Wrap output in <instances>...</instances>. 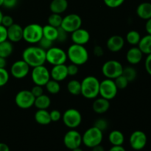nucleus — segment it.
Wrapping results in <instances>:
<instances>
[{
  "label": "nucleus",
  "instance_id": "nucleus-21",
  "mask_svg": "<svg viewBox=\"0 0 151 151\" xmlns=\"http://www.w3.org/2000/svg\"><path fill=\"white\" fill-rule=\"evenodd\" d=\"M143 53L138 47H133L128 50L126 53V60L130 64L137 65L142 61Z\"/></svg>",
  "mask_w": 151,
  "mask_h": 151
},
{
  "label": "nucleus",
  "instance_id": "nucleus-56",
  "mask_svg": "<svg viewBox=\"0 0 151 151\" xmlns=\"http://www.w3.org/2000/svg\"><path fill=\"white\" fill-rule=\"evenodd\" d=\"M3 2H4V0H0V7L3 6Z\"/></svg>",
  "mask_w": 151,
  "mask_h": 151
},
{
  "label": "nucleus",
  "instance_id": "nucleus-20",
  "mask_svg": "<svg viewBox=\"0 0 151 151\" xmlns=\"http://www.w3.org/2000/svg\"><path fill=\"white\" fill-rule=\"evenodd\" d=\"M110 109V100L103 97L94 99L92 104V109L97 114H103L106 113Z\"/></svg>",
  "mask_w": 151,
  "mask_h": 151
},
{
  "label": "nucleus",
  "instance_id": "nucleus-39",
  "mask_svg": "<svg viewBox=\"0 0 151 151\" xmlns=\"http://www.w3.org/2000/svg\"><path fill=\"white\" fill-rule=\"evenodd\" d=\"M104 4L110 8H117L123 4L125 0H103Z\"/></svg>",
  "mask_w": 151,
  "mask_h": 151
},
{
  "label": "nucleus",
  "instance_id": "nucleus-12",
  "mask_svg": "<svg viewBox=\"0 0 151 151\" xmlns=\"http://www.w3.org/2000/svg\"><path fill=\"white\" fill-rule=\"evenodd\" d=\"M83 24L82 19L76 13H70L63 17L60 27L68 33H72L76 29L81 27Z\"/></svg>",
  "mask_w": 151,
  "mask_h": 151
},
{
  "label": "nucleus",
  "instance_id": "nucleus-16",
  "mask_svg": "<svg viewBox=\"0 0 151 151\" xmlns=\"http://www.w3.org/2000/svg\"><path fill=\"white\" fill-rule=\"evenodd\" d=\"M91 38L89 32L83 28H79L71 33V39L73 44L83 45L88 44Z\"/></svg>",
  "mask_w": 151,
  "mask_h": 151
},
{
  "label": "nucleus",
  "instance_id": "nucleus-27",
  "mask_svg": "<svg viewBox=\"0 0 151 151\" xmlns=\"http://www.w3.org/2000/svg\"><path fill=\"white\" fill-rule=\"evenodd\" d=\"M51 105V99L47 94H41L35 97L34 106L38 109H47Z\"/></svg>",
  "mask_w": 151,
  "mask_h": 151
},
{
  "label": "nucleus",
  "instance_id": "nucleus-54",
  "mask_svg": "<svg viewBox=\"0 0 151 151\" xmlns=\"http://www.w3.org/2000/svg\"><path fill=\"white\" fill-rule=\"evenodd\" d=\"M3 16H4V15H3L2 12H1V10H0V24H1V19H2Z\"/></svg>",
  "mask_w": 151,
  "mask_h": 151
},
{
  "label": "nucleus",
  "instance_id": "nucleus-45",
  "mask_svg": "<svg viewBox=\"0 0 151 151\" xmlns=\"http://www.w3.org/2000/svg\"><path fill=\"white\" fill-rule=\"evenodd\" d=\"M7 40V29L3 25L0 24V43Z\"/></svg>",
  "mask_w": 151,
  "mask_h": 151
},
{
  "label": "nucleus",
  "instance_id": "nucleus-38",
  "mask_svg": "<svg viewBox=\"0 0 151 151\" xmlns=\"http://www.w3.org/2000/svg\"><path fill=\"white\" fill-rule=\"evenodd\" d=\"M53 43H54L53 41H50V40L44 38V37H42V38L40 40V41L37 44H38V47H40L41 48H42L43 50L47 51L49 49L51 48L52 47H53Z\"/></svg>",
  "mask_w": 151,
  "mask_h": 151
},
{
  "label": "nucleus",
  "instance_id": "nucleus-33",
  "mask_svg": "<svg viewBox=\"0 0 151 151\" xmlns=\"http://www.w3.org/2000/svg\"><path fill=\"white\" fill-rule=\"evenodd\" d=\"M122 75L128 81V82L131 83L135 81L137 77V72L136 69L133 66H126L123 68V72Z\"/></svg>",
  "mask_w": 151,
  "mask_h": 151
},
{
  "label": "nucleus",
  "instance_id": "nucleus-40",
  "mask_svg": "<svg viewBox=\"0 0 151 151\" xmlns=\"http://www.w3.org/2000/svg\"><path fill=\"white\" fill-rule=\"evenodd\" d=\"M58 38L56 41L58 42H65L68 38V32L65 31L63 28L60 27L58 28Z\"/></svg>",
  "mask_w": 151,
  "mask_h": 151
},
{
  "label": "nucleus",
  "instance_id": "nucleus-23",
  "mask_svg": "<svg viewBox=\"0 0 151 151\" xmlns=\"http://www.w3.org/2000/svg\"><path fill=\"white\" fill-rule=\"evenodd\" d=\"M35 122L41 125H47L52 122L50 112L47 109H38L34 115Z\"/></svg>",
  "mask_w": 151,
  "mask_h": 151
},
{
  "label": "nucleus",
  "instance_id": "nucleus-26",
  "mask_svg": "<svg viewBox=\"0 0 151 151\" xmlns=\"http://www.w3.org/2000/svg\"><path fill=\"white\" fill-rule=\"evenodd\" d=\"M138 47L142 52L145 55H149L151 53V35L147 34L142 37L138 44Z\"/></svg>",
  "mask_w": 151,
  "mask_h": 151
},
{
  "label": "nucleus",
  "instance_id": "nucleus-24",
  "mask_svg": "<svg viewBox=\"0 0 151 151\" xmlns=\"http://www.w3.org/2000/svg\"><path fill=\"white\" fill-rule=\"evenodd\" d=\"M137 14L140 19L148 20L151 18V3L142 2L137 7Z\"/></svg>",
  "mask_w": 151,
  "mask_h": 151
},
{
  "label": "nucleus",
  "instance_id": "nucleus-34",
  "mask_svg": "<svg viewBox=\"0 0 151 151\" xmlns=\"http://www.w3.org/2000/svg\"><path fill=\"white\" fill-rule=\"evenodd\" d=\"M62 20H63V17L61 16V15L52 13V14H50L48 17V24L58 28L61 25Z\"/></svg>",
  "mask_w": 151,
  "mask_h": 151
},
{
  "label": "nucleus",
  "instance_id": "nucleus-9",
  "mask_svg": "<svg viewBox=\"0 0 151 151\" xmlns=\"http://www.w3.org/2000/svg\"><path fill=\"white\" fill-rule=\"evenodd\" d=\"M118 90L119 89L116 87L114 80L106 78L100 82L99 95L103 98L108 100H113L116 97Z\"/></svg>",
  "mask_w": 151,
  "mask_h": 151
},
{
  "label": "nucleus",
  "instance_id": "nucleus-37",
  "mask_svg": "<svg viewBox=\"0 0 151 151\" xmlns=\"http://www.w3.org/2000/svg\"><path fill=\"white\" fill-rule=\"evenodd\" d=\"M93 126L96 127L103 132L109 127V122L104 118H99V119H96Z\"/></svg>",
  "mask_w": 151,
  "mask_h": 151
},
{
  "label": "nucleus",
  "instance_id": "nucleus-11",
  "mask_svg": "<svg viewBox=\"0 0 151 151\" xmlns=\"http://www.w3.org/2000/svg\"><path fill=\"white\" fill-rule=\"evenodd\" d=\"M35 97L30 90H21L15 97V103L21 109H29L34 106Z\"/></svg>",
  "mask_w": 151,
  "mask_h": 151
},
{
  "label": "nucleus",
  "instance_id": "nucleus-5",
  "mask_svg": "<svg viewBox=\"0 0 151 151\" xmlns=\"http://www.w3.org/2000/svg\"><path fill=\"white\" fill-rule=\"evenodd\" d=\"M103 139V132L96 127L88 128L82 135V142L86 147L92 148L101 144Z\"/></svg>",
  "mask_w": 151,
  "mask_h": 151
},
{
  "label": "nucleus",
  "instance_id": "nucleus-30",
  "mask_svg": "<svg viewBox=\"0 0 151 151\" xmlns=\"http://www.w3.org/2000/svg\"><path fill=\"white\" fill-rule=\"evenodd\" d=\"M67 90L69 94L78 96L81 94V83L78 80H71L67 83Z\"/></svg>",
  "mask_w": 151,
  "mask_h": 151
},
{
  "label": "nucleus",
  "instance_id": "nucleus-47",
  "mask_svg": "<svg viewBox=\"0 0 151 151\" xmlns=\"http://www.w3.org/2000/svg\"><path fill=\"white\" fill-rule=\"evenodd\" d=\"M145 67L146 72L151 76V53L147 55V58L145 61Z\"/></svg>",
  "mask_w": 151,
  "mask_h": 151
},
{
  "label": "nucleus",
  "instance_id": "nucleus-48",
  "mask_svg": "<svg viewBox=\"0 0 151 151\" xmlns=\"http://www.w3.org/2000/svg\"><path fill=\"white\" fill-rule=\"evenodd\" d=\"M93 52L94 55L96 57H102V56L104 55V50H103V47L101 46L97 45L94 47V50H93Z\"/></svg>",
  "mask_w": 151,
  "mask_h": 151
},
{
  "label": "nucleus",
  "instance_id": "nucleus-49",
  "mask_svg": "<svg viewBox=\"0 0 151 151\" xmlns=\"http://www.w3.org/2000/svg\"><path fill=\"white\" fill-rule=\"evenodd\" d=\"M145 29L147 34L151 35V18L150 19H148V20H147V22H146Z\"/></svg>",
  "mask_w": 151,
  "mask_h": 151
},
{
  "label": "nucleus",
  "instance_id": "nucleus-36",
  "mask_svg": "<svg viewBox=\"0 0 151 151\" xmlns=\"http://www.w3.org/2000/svg\"><path fill=\"white\" fill-rule=\"evenodd\" d=\"M10 79V74L5 69H0V87L4 86L8 83Z\"/></svg>",
  "mask_w": 151,
  "mask_h": 151
},
{
  "label": "nucleus",
  "instance_id": "nucleus-29",
  "mask_svg": "<svg viewBox=\"0 0 151 151\" xmlns=\"http://www.w3.org/2000/svg\"><path fill=\"white\" fill-rule=\"evenodd\" d=\"M13 52V46L9 40L0 43V57L7 58L12 55Z\"/></svg>",
  "mask_w": 151,
  "mask_h": 151
},
{
  "label": "nucleus",
  "instance_id": "nucleus-42",
  "mask_svg": "<svg viewBox=\"0 0 151 151\" xmlns=\"http://www.w3.org/2000/svg\"><path fill=\"white\" fill-rule=\"evenodd\" d=\"M50 118H51L52 122H58V121L60 120L62 118V114L60 113V111L57 110V109H54L52 111L50 112Z\"/></svg>",
  "mask_w": 151,
  "mask_h": 151
},
{
  "label": "nucleus",
  "instance_id": "nucleus-22",
  "mask_svg": "<svg viewBox=\"0 0 151 151\" xmlns=\"http://www.w3.org/2000/svg\"><path fill=\"white\" fill-rule=\"evenodd\" d=\"M68 6L67 0H52L50 4V10L52 13L61 15L67 10Z\"/></svg>",
  "mask_w": 151,
  "mask_h": 151
},
{
  "label": "nucleus",
  "instance_id": "nucleus-2",
  "mask_svg": "<svg viewBox=\"0 0 151 151\" xmlns=\"http://www.w3.org/2000/svg\"><path fill=\"white\" fill-rule=\"evenodd\" d=\"M100 81L93 75L85 77L81 81V95L88 100H93L99 96Z\"/></svg>",
  "mask_w": 151,
  "mask_h": 151
},
{
  "label": "nucleus",
  "instance_id": "nucleus-4",
  "mask_svg": "<svg viewBox=\"0 0 151 151\" xmlns=\"http://www.w3.org/2000/svg\"><path fill=\"white\" fill-rule=\"evenodd\" d=\"M43 37V27L32 23L23 27V40L29 44H37Z\"/></svg>",
  "mask_w": 151,
  "mask_h": 151
},
{
  "label": "nucleus",
  "instance_id": "nucleus-35",
  "mask_svg": "<svg viewBox=\"0 0 151 151\" xmlns=\"http://www.w3.org/2000/svg\"><path fill=\"white\" fill-rule=\"evenodd\" d=\"M114 82L118 89H125V88H127L128 83H129L128 80L122 75L116 78V79H114Z\"/></svg>",
  "mask_w": 151,
  "mask_h": 151
},
{
  "label": "nucleus",
  "instance_id": "nucleus-44",
  "mask_svg": "<svg viewBox=\"0 0 151 151\" xmlns=\"http://www.w3.org/2000/svg\"><path fill=\"white\" fill-rule=\"evenodd\" d=\"M30 91L35 97L41 96V94H44V88H43V86H41L35 85L31 88Z\"/></svg>",
  "mask_w": 151,
  "mask_h": 151
},
{
  "label": "nucleus",
  "instance_id": "nucleus-6",
  "mask_svg": "<svg viewBox=\"0 0 151 151\" xmlns=\"http://www.w3.org/2000/svg\"><path fill=\"white\" fill-rule=\"evenodd\" d=\"M123 66L119 61L116 60H109L102 66V73L106 78L114 80L122 75Z\"/></svg>",
  "mask_w": 151,
  "mask_h": 151
},
{
  "label": "nucleus",
  "instance_id": "nucleus-32",
  "mask_svg": "<svg viewBox=\"0 0 151 151\" xmlns=\"http://www.w3.org/2000/svg\"><path fill=\"white\" fill-rule=\"evenodd\" d=\"M44 86L46 87L47 92L51 94H57L60 91V85L59 82L52 79H50Z\"/></svg>",
  "mask_w": 151,
  "mask_h": 151
},
{
  "label": "nucleus",
  "instance_id": "nucleus-13",
  "mask_svg": "<svg viewBox=\"0 0 151 151\" xmlns=\"http://www.w3.org/2000/svg\"><path fill=\"white\" fill-rule=\"evenodd\" d=\"M63 144L66 148L73 150L81 147L82 142V135L75 129H70L63 137Z\"/></svg>",
  "mask_w": 151,
  "mask_h": 151
},
{
  "label": "nucleus",
  "instance_id": "nucleus-55",
  "mask_svg": "<svg viewBox=\"0 0 151 151\" xmlns=\"http://www.w3.org/2000/svg\"><path fill=\"white\" fill-rule=\"evenodd\" d=\"M72 151H83V150L81 148V147H77V148L73 149V150H72Z\"/></svg>",
  "mask_w": 151,
  "mask_h": 151
},
{
  "label": "nucleus",
  "instance_id": "nucleus-10",
  "mask_svg": "<svg viewBox=\"0 0 151 151\" xmlns=\"http://www.w3.org/2000/svg\"><path fill=\"white\" fill-rule=\"evenodd\" d=\"M31 79L35 85L44 86L51 79L50 70L44 65L33 67L31 71Z\"/></svg>",
  "mask_w": 151,
  "mask_h": 151
},
{
  "label": "nucleus",
  "instance_id": "nucleus-3",
  "mask_svg": "<svg viewBox=\"0 0 151 151\" xmlns=\"http://www.w3.org/2000/svg\"><path fill=\"white\" fill-rule=\"evenodd\" d=\"M66 54L67 58L70 60L71 63L78 66L86 63L89 58L88 50L83 45L72 44L68 48Z\"/></svg>",
  "mask_w": 151,
  "mask_h": 151
},
{
  "label": "nucleus",
  "instance_id": "nucleus-8",
  "mask_svg": "<svg viewBox=\"0 0 151 151\" xmlns=\"http://www.w3.org/2000/svg\"><path fill=\"white\" fill-rule=\"evenodd\" d=\"M63 124L70 129H75L80 126L82 122V114L76 109H69L62 114Z\"/></svg>",
  "mask_w": 151,
  "mask_h": 151
},
{
  "label": "nucleus",
  "instance_id": "nucleus-46",
  "mask_svg": "<svg viewBox=\"0 0 151 151\" xmlns=\"http://www.w3.org/2000/svg\"><path fill=\"white\" fill-rule=\"evenodd\" d=\"M18 4V0H4L3 6L7 9H12Z\"/></svg>",
  "mask_w": 151,
  "mask_h": 151
},
{
  "label": "nucleus",
  "instance_id": "nucleus-31",
  "mask_svg": "<svg viewBox=\"0 0 151 151\" xmlns=\"http://www.w3.org/2000/svg\"><path fill=\"white\" fill-rule=\"evenodd\" d=\"M140 33L137 30H131L126 34L125 36V41L129 44L132 46L138 45L140 39H141Z\"/></svg>",
  "mask_w": 151,
  "mask_h": 151
},
{
  "label": "nucleus",
  "instance_id": "nucleus-28",
  "mask_svg": "<svg viewBox=\"0 0 151 151\" xmlns=\"http://www.w3.org/2000/svg\"><path fill=\"white\" fill-rule=\"evenodd\" d=\"M58 28L47 24L43 27V37L50 40L52 41H55L58 38Z\"/></svg>",
  "mask_w": 151,
  "mask_h": 151
},
{
  "label": "nucleus",
  "instance_id": "nucleus-7",
  "mask_svg": "<svg viewBox=\"0 0 151 151\" xmlns=\"http://www.w3.org/2000/svg\"><path fill=\"white\" fill-rule=\"evenodd\" d=\"M66 52L57 47H52L46 51V62L52 66L64 64L67 60Z\"/></svg>",
  "mask_w": 151,
  "mask_h": 151
},
{
  "label": "nucleus",
  "instance_id": "nucleus-52",
  "mask_svg": "<svg viewBox=\"0 0 151 151\" xmlns=\"http://www.w3.org/2000/svg\"><path fill=\"white\" fill-rule=\"evenodd\" d=\"M7 66V60L4 58L0 57V69L5 68Z\"/></svg>",
  "mask_w": 151,
  "mask_h": 151
},
{
  "label": "nucleus",
  "instance_id": "nucleus-53",
  "mask_svg": "<svg viewBox=\"0 0 151 151\" xmlns=\"http://www.w3.org/2000/svg\"><path fill=\"white\" fill-rule=\"evenodd\" d=\"M91 151H105V148L101 145V144L97 146H94L91 148Z\"/></svg>",
  "mask_w": 151,
  "mask_h": 151
},
{
  "label": "nucleus",
  "instance_id": "nucleus-19",
  "mask_svg": "<svg viewBox=\"0 0 151 151\" xmlns=\"http://www.w3.org/2000/svg\"><path fill=\"white\" fill-rule=\"evenodd\" d=\"M7 29V40L12 43H17L23 40V27L19 24L14 23Z\"/></svg>",
  "mask_w": 151,
  "mask_h": 151
},
{
  "label": "nucleus",
  "instance_id": "nucleus-14",
  "mask_svg": "<svg viewBox=\"0 0 151 151\" xmlns=\"http://www.w3.org/2000/svg\"><path fill=\"white\" fill-rule=\"evenodd\" d=\"M30 66L23 60L15 61L10 67V74L16 79H23L29 73Z\"/></svg>",
  "mask_w": 151,
  "mask_h": 151
},
{
  "label": "nucleus",
  "instance_id": "nucleus-51",
  "mask_svg": "<svg viewBox=\"0 0 151 151\" xmlns=\"http://www.w3.org/2000/svg\"><path fill=\"white\" fill-rule=\"evenodd\" d=\"M0 151H10V147L7 144L0 142Z\"/></svg>",
  "mask_w": 151,
  "mask_h": 151
},
{
  "label": "nucleus",
  "instance_id": "nucleus-1",
  "mask_svg": "<svg viewBox=\"0 0 151 151\" xmlns=\"http://www.w3.org/2000/svg\"><path fill=\"white\" fill-rule=\"evenodd\" d=\"M22 59L32 68L44 65L46 51L38 46H29L22 52Z\"/></svg>",
  "mask_w": 151,
  "mask_h": 151
},
{
  "label": "nucleus",
  "instance_id": "nucleus-15",
  "mask_svg": "<svg viewBox=\"0 0 151 151\" xmlns=\"http://www.w3.org/2000/svg\"><path fill=\"white\" fill-rule=\"evenodd\" d=\"M147 137L145 133L142 131H135L131 134L129 143L134 150H141L147 145Z\"/></svg>",
  "mask_w": 151,
  "mask_h": 151
},
{
  "label": "nucleus",
  "instance_id": "nucleus-41",
  "mask_svg": "<svg viewBox=\"0 0 151 151\" xmlns=\"http://www.w3.org/2000/svg\"><path fill=\"white\" fill-rule=\"evenodd\" d=\"M14 24V21H13L12 16H9V15H4L3 16L2 19H1V25L7 28L11 26L12 24Z\"/></svg>",
  "mask_w": 151,
  "mask_h": 151
},
{
  "label": "nucleus",
  "instance_id": "nucleus-18",
  "mask_svg": "<svg viewBox=\"0 0 151 151\" xmlns=\"http://www.w3.org/2000/svg\"><path fill=\"white\" fill-rule=\"evenodd\" d=\"M50 72V77L51 79L58 82H61L66 79L68 75L67 66L66 64H59L52 66Z\"/></svg>",
  "mask_w": 151,
  "mask_h": 151
},
{
  "label": "nucleus",
  "instance_id": "nucleus-17",
  "mask_svg": "<svg viewBox=\"0 0 151 151\" xmlns=\"http://www.w3.org/2000/svg\"><path fill=\"white\" fill-rule=\"evenodd\" d=\"M124 38L119 35H114L111 36L106 42L107 49L111 52H118L121 51L125 45Z\"/></svg>",
  "mask_w": 151,
  "mask_h": 151
},
{
  "label": "nucleus",
  "instance_id": "nucleus-50",
  "mask_svg": "<svg viewBox=\"0 0 151 151\" xmlns=\"http://www.w3.org/2000/svg\"><path fill=\"white\" fill-rule=\"evenodd\" d=\"M109 151H126L125 149L122 147V145L121 146H112Z\"/></svg>",
  "mask_w": 151,
  "mask_h": 151
},
{
  "label": "nucleus",
  "instance_id": "nucleus-43",
  "mask_svg": "<svg viewBox=\"0 0 151 151\" xmlns=\"http://www.w3.org/2000/svg\"><path fill=\"white\" fill-rule=\"evenodd\" d=\"M67 71L69 76H75V75H78V71H79L78 66L71 63L70 64L67 66Z\"/></svg>",
  "mask_w": 151,
  "mask_h": 151
},
{
  "label": "nucleus",
  "instance_id": "nucleus-25",
  "mask_svg": "<svg viewBox=\"0 0 151 151\" xmlns=\"http://www.w3.org/2000/svg\"><path fill=\"white\" fill-rule=\"evenodd\" d=\"M109 141L112 146H121L125 142V136L122 131L114 130L109 134Z\"/></svg>",
  "mask_w": 151,
  "mask_h": 151
}]
</instances>
